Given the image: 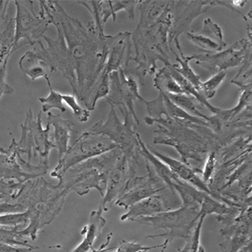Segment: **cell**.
I'll use <instances>...</instances> for the list:
<instances>
[{
  "mask_svg": "<svg viewBox=\"0 0 252 252\" xmlns=\"http://www.w3.org/2000/svg\"><path fill=\"white\" fill-rule=\"evenodd\" d=\"M170 100L174 103L177 106L179 107L189 115L193 117L203 119L209 121V117L204 113L205 107L192 96L186 94H166Z\"/></svg>",
  "mask_w": 252,
  "mask_h": 252,
  "instance_id": "obj_26",
  "label": "cell"
},
{
  "mask_svg": "<svg viewBox=\"0 0 252 252\" xmlns=\"http://www.w3.org/2000/svg\"><path fill=\"white\" fill-rule=\"evenodd\" d=\"M15 42L12 54L26 45L34 46L41 43L40 39L46 35L50 24L36 15L32 1H15Z\"/></svg>",
  "mask_w": 252,
  "mask_h": 252,
  "instance_id": "obj_11",
  "label": "cell"
},
{
  "mask_svg": "<svg viewBox=\"0 0 252 252\" xmlns=\"http://www.w3.org/2000/svg\"><path fill=\"white\" fill-rule=\"evenodd\" d=\"M20 154L16 147V141L13 139L9 148L0 146V179L15 181L24 184L27 181L37 178V176L26 172L20 163Z\"/></svg>",
  "mask_w": 252,
  "mask_h": 252,
  "instance_id": "obj_19",
  "label": "cell"
},
{
  "mask_svg": "<svg viewBox=\"0 0 252 252\" xmlns=\"http://www.w3.org/2000/svg\"><path fill=\"white\" fill-rule=\"evenodd\" d=\"M172 1L146 0L139 3L141 11L137 26L131 33V41L135 46V56L132 61L136 63L135 68L126 72L137 77L138 83L144 85L146 75L155 74L157 63L164 66L170 62L168 33L172 22Z\"/></svg>",
  "mask_w": 252,
  "mask_h": 252,
  "instance_id": "obj_2",
  "label": "cell"
},
{
  "mask_svg": "<svg viewBox=\"0 0 252 252\" xmlns=\"http://www.w3.org/2000/svg\"><path fill=\"white\" fill-rule=\"evenodd\" d=\"M252 52V40L244 38L233 44L229 49L216 53L194 54L188 57L190 62L208 70L213 75L226 72L228 69L241 66L247 55Z\"/></svg>",
  "mask_w": 252,
  "mask_h": 252,
  "instance_id": "obj_13",
  "label": "cell"
},
{
  "mask_svg": "<svg viewBox=\"0 0 252 252\" xmlns=\"http://www.w3.org/2000/svg\"><path fill=\"white\" fill-rule=\"evenodd\" d=\"M201 213L199 208L182 205L176 210H169L158 215L138 218L133 222L151 226L154 229H165V233L146 236L149 239L161 237L171 243L175 239L188 240L197 225Z\"/></svg>",
  "mask_w": 252,
  "mask_h": 252,
  "instance_id": "obj_6",
  "label": "cell"
},
{
  "mask_svg": "<svg viewBox=\"0 0 252 252\" xmlns=\"http://www.w3.org/2000/svg\"><path fill=\"white\" fill-rule=\"evenodd\" d=\"M21 227H0V244L15 247H33L26 238L22 237L20 231Z\"/></svg>",
  "mask_w": 252,
  "mask_h": 252,
  "instance_id": "obj_28",
  "label": "cell"
},
{
  "mask_svg": "<svg viewBox=\"0 0 252 252\" xmlns=\"http://www.w3.org/2000/svg\"><path fill=\"white\" fill-rule=\"evenodd\" d=\"M124 123L118 117L115 107L110 105L108 119L105 122L98 121L88 131L97 135H105L121 149L123 155L140 158V145L138 141L136 123L128 110L122 113Z\"/></svg>",
  "mask_w": 252,
  "mask_h": 252,
  "instance_id": "obj_8",
  "label": "cell"
},
{
  "mask_svg": "<svg viewBox=\"0 0 252 252\" xmlns=\"http://www.w3.org/2000/svg\"><path fill=\"white\" fill-rule=\"evenodd\" d=\"M112 236H113V233H109V235H107L106 241L104 243L101 245V247L98 249L95 250L94 248L92 250V252H109L111 250L115 249V247H109V243L111 241Z\"/></svg>",
  "mask_w": 252,
  "mask_h": 252,
  "instance_id": "obj_39",
  "label": "cell"
},
{
  "mask_svg": "<svg viewBox=\"0 0 252 252\" xmlns=\"http://www.w3.org/2000/svg\"><path fill=\"white\" fill-rule=\"evenodd\" d=\"M205 217V215H201L192 235L186 240V244L184 248L178 249V252H205L204 247L201 245V230Z\"/></svg>",
  "mask_w": 252,
  "mask_h": 252,
  "instance_id": "obj_32",
  "label": "cell"
},
{
  "mask_svg": "<svg viewBox=\"0 0 252 252\" xmlns=\"http://www.w3.org/2000/svg\"><path fill=\"white\" fill-rule=\"evenodd\" d=\"M239 252H252V243L248 244L247 246L243 247Z\"/></svg>",
  "mask_w": 252,
  "mask_h": 252,
  "instance_id": "obj_41",
  "label": "cell"
},
{
  "mask_svg": "<svg viewBox=\"0 0 252 252\" xmlns=\"http://www.w3.org/2000/svg\"><path fill=\"white\" fill-rule=\"evenodd\" d=\"M140 84L134 77L127 74L124 70L112 72L109 74V93L106 100L109 105L118 107L121 114L125 110L131 114L136 125H140L135 110L136 101L144 102L143 97L139 93Z\"/></svg>",
  "mask_w": 252,
  "mask_h": 252,
  "instance_id": "obj_12",
  "label": "cell"
},
{
  "mask_svg": "<svg viewBox=\"0 0 252 252\" xmlns=\"http://www.w3.org/2000/svg\"><path fill=\"white\" fill-rule=\"evenodd\" d=\"M146 166L147 174L141 178L135 177L127 191L121 198L115 201V205L128 209L138 202L150 198L157 194V192L166 189L165 187L158 188L159 184L161 183L160 178H158V175L156 174L148 164L146 163Z\"/></svg>",
  "mask_w": 252,
  "mask_h": 252,
  "instance_id": "obj_17",
  "label": "cell"
},
{
  "mask_svg": "<svg viewBox=\"0 0 252 252\" xmlns=\"http://www.w3.org/2000/svg\"><path fill=\"white\" fill-rule=\"evenodd\" d=\"M50 88V94L47 97H40L39 101L42 103V113H48L52 109H59L62 113H65L66 109L64 107L63 103V94L56 91L52 89V87Z\"/></svg>",
  "mask_w": 252,
  "mask_h": 252,
  "instance_id": "obj_33",
  "label": "cell"
},
{
  "mask_svg": "<svg viewBox=\"0 0 252 252\" xmlns=\"http://www.w3.org/2000/svg\"><path fill=\"white\" fill-rule=\"evenodd\" d=\"M69 192L60 184L53 185L42 177L24 183L15 201L29 213V223L20 231L21 236L34 241L40 230L60 214Z\"/></svg>",
  "mask_w": 252,
  "mask_h": 252,
  "instance_id": "obj_4",
  "label": "cell"
},
{
  "mask_svg": "<svg viewBox=\"0 0 252 252\" xmlns=\"http://www.w3.org/2000/svg\"><path fill=\"white\" fill-rule=\"evenodd\" d=\"M146 145L147 149L149 150L151 153L155 156L156 158H158L159 160H161L163 163L166 164V166L169 167L170 170L178 178H180L181 180L186 182L190 185L198 189V190L213 197L212 192H210L209 188L206 184H204V181L202 180V178L200 177L202 170L199 169L198 167L192 166V165H187V164L182 162L180 160L169 158V157L160 153L153 146L147 145V144Z\"/></svg>",
  "mask_w": 252,
  "mask_h": 252,
  "instance_id": "obj_20",
  "label": "cell"
},
{
  "mask_svg": "<svg viewBox=\"0 0 252 252\" xmlns=\"http://www.w3.org/2000/svg\"><path fill=\"white\" fill-rule=\"evenodd\" d=\"M186 34L189 41L206 53L222 52L227 46L223 40L222 29L209 18L204 20V26L200 32H189Z\"/></svg>",
  "mask_w": 252,
  "mask_h": 252,
  "instance_id": "obj_21",
  "label": "cell"
},
{
  "mask_svg": "<svg viewBox=\"0 0 252 252\" xmlns=\"http://www.w3.org/2000/svg\"><path fill=\"white\" fill-rule=\"evenodd\" d=\"M29 223V213L27 211L15 214L0 215V227H21L25 229Z\"/></svg>",
  "mask_w": 252,
  "mask_h": 252,
  "instance_id": "obj_34",
  "label": "cell"
},
{
  "mask_svg": "<svg viewBox=\"0 0 252 252\" xmlns=\"http://www.w3.org/2000/svg\"><path fill=\"white\" fill-rule=\"evenodd\" d=\"M171 210L168 201L161 195H153L138 202L128 209V212L121 217V221H134L138 218L150 217Z\"/></svg>",
  "mask_w": 252,
  "mask_h": 252,
  "instance_id": "obj_23",
  "label": "cell"
},
{
  "mask_svg": "<svg viewBox=\"0 0 252 252\" xmlns=\"http://www.w3.org/2000/svg\"><path fill=\"white\" fill-rule=\"evenodd\" d=\"M164 243L159 246H153V247H146L142 244L138 243L135 241H122L120 242L119 246L116 247V250L113 252H148L151 250L162 248Z\"/></svg>",
  "mask_w": 252,
  "mask_h": 252,
  "instance_id": "obj_37",
  "label": "cell"
},
{
  "mask_svg": "<svg viewBox=\"0 0 252 252\" xmlns=\"http://www.w3.org/2000/svg\"><path fill=\"white\" fill-rule=\"evenodd\" d=\"M117 148V146L105 135L83 132L80 137L68 147L58 166L51 172V177L58 180L63 178L67 170L85 160L96 158Z\"/></svg>",
  "mask_w": 252,
  "mask_h": 252,
  "instance_id": "obj_9",
  "label": "cell"
},
{
  "mask_svg": "<svg viewBox=\"0 0 252 252\" xmlns=\"http://www.w3.org/2000/svg\"><path fill=\"white\" fill-rule=\"evenodd\" d=\"M7 64L8 63H5L3 66L0 67V98L3 95L12 94L13 93L15 92L14 89L6 83Z\"/></svg>",
  "mask_w": 252,
  "mask_h": 252,
  "instance_id": "obj_38",
  "label": "cell"
},
{
  "mask_svg": "<svg viewBox=\"0 0 252 252\" xmlns=\"http://www.w3.org/2000/svg\"><path fill=\"white\" fill-rule=\"evenodd\" d=\"M42 112L34 115L32 109L26 112V119L20 125L21 138L16 141V147L20 154H26L27 162L31 163L33 158L39 157L40 161H49L51 150L55 149L54 144L51 140V126L46 124L43 129L41 121Z\"/></svg>",
  "mask_w": 252,
  "mask_h": 252,
  "instance_id": "obj_10",
  "label": "cell"
},
{
  "mask_svg": "<svg viewBox=\"0 0 252 252\" xmlns=\"http://www.w3.org/2000/svg\"><path fill=\"white\" fill-rule=\"evenodd\" d=\"M144 121L147 126L158 124L153 144L172 146L187 165H192L190 160L203 163L209 152L218 150L217 135L207 126L167 117L152 120L146 116Z\"/></svg>",
  "mask_w": 252,
  "mask_h": 252,
  "instance_id": "obj_3",
  "label": "cell"
},
{
  "mask_svg": "<svg viewBox=\"0 0 252 252\" xmlns=\"http://www.w3.org/2000/svg\"><path fill=\"white\" fill-rule=\"evenodd\" d=\"M223 241L220 244L221 252H239L252 243V207L242 209L231 223L220 230Z\"/></svg>",
  "mask_w": 252,
  "mask_h": 252,
  "instance_id": "obj_16",
  "label": "cell"
},
{
  "mask_svg": "<svg viewBox=\"0 0 252 252\" xmlns=\"http://www.w3.org/2000/svg\"><path fill=\"white\" fill-rule=\"evenodd\" d=\"M106 41L109 55L103 73L110 74L121 69L126 72L129 62L133 59L131 33L126 32L115 35H106Z\"/></svg>",
  "mask_w": 252,
  "mask_h": 252,
  "instance_id": "obj_18",
  "label": "cell"
},
{
  "mask_svg": "<svg viewBox=\"0 0 252 252\" xmlns=\"http://www.w3.org/2000/svg\"><path fill=\"white\" fill-rule=\"evenodd\" d=\"M105 224L106 220L103 218L102 212L98 209L92 211L89 217V223L81 232L82 235H84V239L82 243L79 244L72 252H89L92 251L96 239L100 237Z\"/></svg>",
  "mask_w": 252,
  "mask_h": 252,
  "instance_id": "obj_25",
  "label": "cell"
},
{
  "mask_svg": "<svg viewBox=\"0 0 252 252\" xmlns=\"http://www.w3.org/2000/svg\"><path fill=\"white\" fill-rule=\"evenodd\" d=\"M39 16L54 25L66 41L76 75L73 95L90 109L91 99L106 66L109 48L107 34H100L91 21L84 26L66 14L58 1H39Z\"/></svg>",
  "mask_w": 252,
  "mask_h": 252,
  "instance_id": "obj_1",
  "label": "cell"
},
{
  "mask_svg": "<svg viewBox=\"0 0 252 252\" xmlns=\"http://www.w3.org/2000/svg\"><path fill=\"white\" fill-rule=\"evenodd\" d=\"M58 31V37L52 39L46 35H44L43 39L47 44V46L40 43V47L37 49L44 59L47 62L49 66L53 72L60 71L63 77L66 78L70 86L72 88V92L76 89V75L74 67L72 65V60L69 56L66 41L63 34L60 31Z\"/></svg>",
  "mask_w": 252,
  "mask_h": 252,
  "instance_id": "obj_15",
  "label": "cell"
},
{
  "mask_svg": "<svg viewBox=\"0 0 252 252\" xmlns=\"http://www.w3.org/2000/svg\"><path fill=\"white\" fill-rule=\"evenodd\" d=\"M140 158L123 155L116 161L109 172L107 182L106 191L101 198L98 210L105 212L108 205L117 200L129 189V185L136 176Z\"/></svg>",
  "mask_w": 252,
  "mask_h": 252,
  "instance_id": "obj_14",
  "label": "cell"
},
{
  "mask_svg": "<svg viewBox=\"0 0 252 252\" xmlns=\"http://www.w3.org/2000/svg\"><path fill=\"white\" fill-rule=\"evenodd\" d=\"M9 1H3L0 0V24L3 21V19L8 15V6H9Z\"/></svg>",
  "mask_w": 252,
  "mask_h": 252,
  "instance_id": "obj_40",
  "label": "cell"
},
{
  "mask_svg": "<svg viewBox=\"0 0 252 252\" xmlns=\"http://www.w3.org/2000/svg\"><path fill=\"white\" fill-rule=\"evenodd\" d=\"M154 75L155 78L153 79V86L158 90L170 94H184L183 90L171 76L166 66L158 69Z\"/></svg>",
  "mask_w": 252,
  "mask_h": 252,
  "instance_id": "obj_27",
  "label": "cell"
},
{
  "mask_svg": "<svg viewBox=\"0 0 252 252\" xmlns=\"http://www.w3.org/2000/svg\"><path fill=\"white\" fill-rule=\"evenodd\" d=\"M22 184L15 181L0 179V204H16L15 201Z\"/></svg>",
  "mask_w": 252,
  "mask_h": 252,
  "instance_id": "obj_31",
  "label": "cell"
},
{
  "mask_svg": "<svg viewBox=\"0 0 252 252\" xmlns=\"http://www.w3.org/2000/svg\"><path fill=\"white\" fill-rule=\"evenodd\" d=\"M54 127V132L51 135V140L54 144L55 149L58 151V158H63L69 147L70 133L73 131L75 123L71 120L63 119L61 115H54L52 112L47 113V122Z\"/></svg>",
  "mask_w": 252,
  "mask_h": 252,
  "instance_id": "obj_24",
  "label": "cell"
},
{
  "mask_svg": "<svg viewBox=\"0 0 252 252\" xmlns=\"http://www.w3.org/2000/svg\"><path fill=\"white\" fill-rule=\"evenodd\" d=\"M223 6L227 9L237 13L242 16L244 20H247L246 15L235 8L232 1H221V0H189V1H172V22L168 33V45L169 49L175 56L177 53L174 51V46L178 49L179 53H183L179 37L182 34L189 32L192 21L199 15L209 11L210 9Z\"/></svg>",
  "mask_w": 252,
  "mask_h": 252,
  "instance_id": "obj_7",
  "label": "cell"
},
{
  "mask_svg": "<svg viewBox=\"0 0 252 252\" xmlns=\"http://www.w3.org/2000/svg\"><path fill=\"white\" fill-rule=\"evenodd\" d=\"M63 103H66V105L72 109V113L74 115L75 118L78 120L79 122L84 123L89 121V116H90V111L87 109H83L82 107L78 104L77 101V97L73 94H63Z\"/></svg>",
  "mask_w": 252,
  "mask_h": 252,
  "instance_id": "obj_36",
  "label": "cell"
},
{
  "mask_svg": "<svg viewBox=\"0 0 252 252\" xmlns=\"http://www.w3.org/2000/svg\"><path fill=\"white\" fill-rule=\"evenodd\" d=\"M176 61L178 64H174L175 68L178 70V72L184 77L186 80L189 81V83L194 87L196 90L198 91V89L202 83L201 81L200 75L196 74L193 70L191 68L189 65L190 61L189 60L188 57H185L183 53H180V57L177 55L176 56Z\"/></svg>",
  "mask_w": 252,
  "mask_h": 252,
  "instance_id": "obj_29",
  "label": "cell"
},
{
  "mask_svg": "<svg viewBox=\"0 0 252 252\" xmlns=\"http://www.w3.org/2000/svg\"><path fill=\"white\" fill-rule=\"evenodd\" d=\"M19 66L24 74L29 77L32 81L43 78L47 82L48 86H52L51 76L53 71L39 53L37 49L26 52L19 61Z\"/></svg>",
  "mask_w": 252,
  "mask_h": 252,
  "instance_id": "obj_22",
  "label": "cell"
},
{
  "mask_svg": "<svg viewBox=\"0 0 252 252\" xmlns=\"http://www.w3.org/2000/svg\"><path fill=\"white\" fill-rule=\"evenodd\" d=\"M226 77V72H220L213 75L212 78L209 80L202 82L200 86L198 89V92L202 97H204L206 100L209 101L213 98L216 94L219 88L220 87Z\"/></svg>",
  "mask_w": 252,
  "mask_h": 252,
  "instance_id": "obj_30",
  "label": "cell"
},
{
  "mask_svg": "<svg viewBox=\"0 0 252 252\" xmlns=\"http://www.w3.org/2000/svg\"><path fill=\"white\" fill-rule=\"evenodd\" d=\"M121 156L122 152L117 147L85 160L67 170L58 184L69 192L74 191L80 196L89 193L91 189H97L103 198L106 191L109 172Z\"/></svg>",
  "mask_w": 252,
  "mask_h": 252,
  "instance_id": "obj_5",
  "label": "cell"
},
{
  "mask_svg": "<svg viewBox=\"0 0 252 252\" xmlns=\"http://www.w3.org/2000/svg\"><path fill=\"white\" fill-rule=\"evenodd\" d=\"M231 83L238 87L252 84V52L247 55L237 74L231 80Z\"/></svg>",
  "mask_w": 252,
  "mask_h": 252,
  "instance_id": "obj_35",
  "label": "cell"
}]
</instances>
